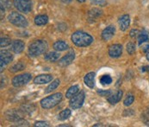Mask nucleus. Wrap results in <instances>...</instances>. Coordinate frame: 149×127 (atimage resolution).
<instances>
[{
	"mask_svg": "<svg viewBox=\"0 0 149 127\" xmlns=\"http://www.w3.org/2000/svg\"><path fill=\"white\" fill-rule=\"evenodd\" d=\"M35 126L48 127L49 126V124H48V122H46V121H37V122H36Z\"/></svg>",
	"mask_w": 149,
	"mask_h": 127,
	"instance_id": "2f4dec72",
	"label": "nucleus"
},
{
	"mask_svg": "<svg viewBox=\"0 0 149 127\" xmlns=\"http://www.w3.org/2000/svg\"><path fill=\"white\" fill-rule=\"evenodd\" d=\"M75 59V53L73 50H70L65 56H63L60 61H59V66L61 67H66L72 63L73 60Z\"/></svg>",
	"mask_w": 149,
	"mask_h": 127,
	"instance_id": "1a4fd4ad",
	"label": "nucleus"
},
{
	"mask_svg": "<svg viewBox=\"0 0 149 127\" xmlns=\"http://www.w3.org/2000/svg\"><path fill=\"white\" fill-rule=\"evenodd\" d=\"M91 1H92V2H95V3H96V2H98V1H100V0H91Z\"/></svg>",
	"mask_w": 149,
	"mask_h": 127,
	"instance_id": "58836bf2",
	"label": "nucleus"
},
{
	"mask_svg": "<svg viewBox=\"0 0 149 127\" xmlns=\"http://www.w3.org/2000/svg\"><path fill=\"white\" fill-rule=\"evenodd\" d=\"M111 82H112V78L109 74H104L100 78V83L104 86L111 84Z\"/></svg>",
	"mask_w": 149,
	"mask_h": 127,
	"instance_id": "a878e982",
	"label": "nucleus"
},
{
	"mask_svg": "<svg viewBox=\"0 0 149 127\" xmlns=\"http://www.w3.org/2000/svg\"><path fill=\"white\" fill-rule=\"evenodd\" d=\"M1 7L4 9H10L11 7V2L10 0H1Z\"/></svg>",
	"mask_w": 149,
	"mask_h": 127,
	"instance_id": "7c9ffc66",
	"label": "nucleus"
},
{
	"mask_svg": "<svg viewBox=\"0 0 149 127\" xmlns=\"http://www.w3.org/2000/svg\"><path fill=\"white\" fill-rule=\"evenodd\" d=\"M8 21L13 25L19 27V28H26L29 25L27 19L20 13L17 11H12L8 16Z\"/></svg>",
	"mask_w": 149,
	"mask_h": 127,
	"instance_id": "20e7f679",
	"label": "nucleus"
},
{
	"mask_svg": "<svg viewBox=\"0 0 149 127\" xmlns=\"http://www.w3.org/2000/svg\"><path fill=\"white\" fill-rule=\"evenodd\" d=\"M31 78L32 76L30 74H22L19 75H17L12 79V85L15 87H21L24 85L28 84L30 81Z\"/></svg>",
	"mask_w": 149,
	"mask_h": 127,
	"instance_id": "0eeeda50",
	"label": "nucleus"
},
{
	"mask_svg": "<svg viewBox=\"0 0 149 127\" xmlns=\"http://www.w3.org/2000/svg\"><path fill=\"white\" fill-rule=\"evenodd\" d=\"M141 48H142V51H143V52L148 53L149 50V44H146V45H144Z\"/></svg>",
	"mask_w": 149,
	"mask_h": 127,
	"instance_id": "f704fd0d",
	"label": "nucleus"
},
{
	"mask_svg": "<svg viewBox=\"0 0 149 127\" xmlns=\"http://www.w3.org/2000/svg\"><path fill=\"white\" fill-rule=\"evenodd\" d=\"M63 3H65V4H68V3H70V2H72V0H61Z\"/></svg>",
	"mask_w": 149,
	"mask_h": 127,
	"instance_id": "c9c22d12",
	"label": "nucleus"
},
{
	"mask_svg": "<svg viewBox=\"0 0 149 127\" xmlns=\"http://www.w3.org/2000/svg\"><path fill=\"white\" fill-rule=\"evenodd\" d=\"M97 93L100 94V96H109L111 95V91L107 90V91H97Z\"/></svg>",
	"mask_w": 149,
	"mask_h": 127,
	"instance_id": "473e14b6",
	"label": "nucleus"
},
{
	"mask_svg": "<svg viewBox=\"0 0 149 127\" xmlns=\"http://www.w3.org/2000/svg\"><path fill=\"white\" fill-rule=\"evenodd\" d=\"M79 86L78 85H74V86H71V87L67 90V92H66V93H65V97H66L67 99H71L72 96H74L75 94H77V93H79Z\"/></svg>",
	"mask_w": 149,
	"mask_h": 127,
	"instance_id": "412c9836",
	"label": "nucleus"
},
{
	"mask_svg": "<svg viewBox=\"0 0 149 127\" xmlns=\"http://www.w3.org/2000/svg\"><path fill=\"white\" fill-rule=\"evenodd\" d=\"M148 116H149V109H148Z\"/></svg>",
	"mask_w": 149,
	"mask_h": 127,
	"instance_id": "a19ab883",
	"label": "nucleus"
},
{
	"mask_svg": "<svg viewBox=\"0 0 149 127\" xmlns=\"http://www.w3.org/2000/svg\"><path fill=\"white\" fill-rule=\"evenodd\" d=\"M48 48V44L47 42L44 40H36L33 42L29 47V54L32 57H36L44 53Z\"/></svg>",
	"mask_w": 149,
	"mask_h": 127,
	"instance_id": "f03ea898",
	"label": "nucleus"
},
{
	"mask_svg": "<svg viewBox=\"0 0 149 127\" xmlns=\"http://www.w3.org/2000/svg\"><path fill=\"white\" fill-rule=\"evenodd\" d=\"M123 91L121 90H118L116 93L112 94V95H109V97L108 98V101L109 103H110L111 105H116L123 98Z\"/></svg>",
	"mask_w": 149,
	"mask_h": 127,
	"instance_id": "f3484780",
	"label": "nucleus"
},
{
	"mask_svg": "<svg viewBox=\"0 0 149 127\" xmlns=\"http://www.w3.org/2000/svg\"><path fill=\"white\" fill-rule=\"evenodd\" d=\"M59 58H60V54L57 52H50L48 54H46L44 56V59L50 62H55L56 61L59 60Z\"/></svg>",
	"mask_w": 149,
	"mask_h": 127,
	"instance_id": "6ab92c4d",
	"label": "nucleus"
},
{
	"mask_svg": "<svg viewBox=\"0 0 149 127\" xmlns=\"http://www.w3.org/2000/svg\"><path fill=\"white\" fill-rule=\"evenodd\" d=\"M118 23L120 29L122 31H125L128 29V28L130 25V17L128 15H123L118 19Z\"/></svg>",
	"mask_w": 149,
	"mask_h": 127,
	"instance_id": "ddd939ff",
	"label": "nucleus"
},
{
	"mask_svg": "<svg viewBox=\"0 0 149 127\" xmlns=\"http://www.w3.org/2000/svg\"><path fill=\"white\" fill-rule=\"evenodd\" d=\"M126 48H127V52L129 55H134L135 52V45L134 42H128L126 46Z\"/></svg>",
	"mask_w": 149,
	"mask_h": 127,
	"instance_id": "c756f323",
	"label": "nucleus"
},
{
	"mask_svg": "<svg viewBox=\"0 0 149 127\" xmlns=\"http://www.w3.org/2000/svg\"><path fill=\"white\" fill-rule=\"evenodd\" d=\"M62 94L61 93H54L50 96H47L41 100V106L43 109H51L56 106L62 100Z\"/></svg>",
	"mask_w": 149,
	"mask_h": 127,
	"instance_id": "7ed1b4c3",
	"label": "nucleus"
},
{
	"mask_svg": "<svg viewBox=\"0 0 149 127\" xmlns=\"http://www.w3.org/2000/svg\"><path fill=\"white\" fill-rule=\"evenodd\" d=\"M102 11L97 8H93L88 12V20L91 22H95L97 20L99 17L102 16Z\"/></svg>",
	"mask_w": 149,
	"mask_h": 127,
	"instance_id": "2eb2a0df",
	"label": "nucleus"
},
{
	"mask_svg": "<svg viewBox=\"0 0 149 127\" xmlns=\"http://www.w3.org/2000/svg\"><path fill=\"white\" fill-rule=\"evenodd\" d=\"M148 33H147L145 31H142V32L139 33V36H138V43H139L140 46H141V44H143L144 42H148Z\"/></svg>",
	"mask_w": 149,
	"mask_h": 127,
	"instance_id": "393cba45",
	"label": "nucleus"
},
{
	"mask_svg": "<svg viewBox=\"0 0 149 127\" xmlns=\"http://www.w3.org/2000/svg\"><path fill=\"white\" fill-rule=\"evenodd\" d=\"M85 92L81 91L79 93H78L77 94H75L74 96H72L69 101V106L72 109L76 110L80 108L83 106L84 102H85Z\"/></svg>",
	"mask_w": 149,
	"mask_h": 127,
	"instance_id": "39448f33",
	"label": "nucleus"
},
{
	"mask_svg": "<svg viewBox=\"0 0 149 127\" xmlns=\"http://www.w3.org/2000/svg\"><path fill=\"white\" fill-rule=\"evenodd\" d=\"M78 1H79V3H84V2H85V0H78Z\"/></svg>",
	"mask_w": 149,
	"mask_h": 127,
	"instance_id": "4c0bfd02",
	"label": "nucleus"
},
{
	"mask_svg": "<svg viewBox=\"0 0 149 127\" xmlns=\"http://www.w3.org/2000/svg\"><path fill=\"white\" fill-rule=\"evenodd\" d=\"M52 80L53 76L51 74H40L34 79V82L36 84H46L52 81Z\"/></svg>",
	"mask_w": 149,
	"mask_h": 127,
	"instance_id": "4468645a",
	"label": "nucleus"
},
{
	"mask_svg": "<svg viewBox=\"0 0 149 127\" xmlns=\"http://www.w3.org/2000/svg\"><path fill=\"white\" fill-rule=\"evenodd\" d=\"M60 82H61V81H60L59 79L54 80L53 82H51L50 84L48 85V86L46 88V90H45V93H51L52 91L55 90V89L59 86Z\"/></svg>",
	"mask_w": 149,
	"mask_h": 127,
	"instance_id": "5701e85b",
	"label": "nucleus"
},
{
	"mask_svg": "<svg viewBox=\"0 0 149 127\" xmlns=\"http://www.w3.org/2000/svg\"><path fill=\"white\" fill-rule=\"evenodd\" d=\"M11 44V40L8 37H2L0 39V46L1 48H5L7 46H10Z\"/></svg>",
	"mask_w": 149,
	"mask_h": 127,
	"instance_id": "cd10ccee",
	"label": "nucleus"
},
{
	"mask_svg": "<svg viewBox=\"0 0 149 127\" xmlns=\"http://www.w3.org/2000/svg\"><path fill=\"white\" fill-rule=\"evenodd\" d=\"M25 47V44L22 41L20 40H16L11 43V50L15 53V54H20L23 51Z\"/></svg>",
	"mask_w": 149,
	"mask_h": 127,
	"instance_id": "dca6fc26",
	"label": "nucleus"
},
{
	"mask_svg": "<svg viewBox=\"0 0 149 127\" xmlns=\"http://www.w3.org/2000/svg\"><path fill=\"white\" fill-rule=\"evenodd\" d=\"M25 67V66L23 65L21 62H18V63L15 64L14 66H12L10 68V71L12 72V73H17V72H19V71H22L23 70Z\"/></svg>",
	"mask_w": 149,
	"mask_h": 127,
	"instance_id": "bb28decb",
	"label": "nucleus"
},
{
	"mask_svg": "<svg viewBox=\"0 0 149 127\" xmlns=\"http://www.w3.org/2000/svg\"><path fill=\"white\" fill-rule=\"evenodd\" d=\"M15 8L22 13H29L32 10V2L30 0H14Z\"/></svg>",
	"mask_w": 149,
	"mask_h": 127,
	"instance_id": "423d86ee",
	"label": "nucleus"
},
{
	"mask_svg": "<svg viewBox=\"0 0 149 127\" xmlns=\"http://www.w3.org/2000/svg\"><path fill=\"white\" fill-rule=\"evenodd\" d=\"M139 34V30L138 29H132L131 31H130V33H129V36L132 37V38H134L135 36H137V35Z\"/></svg>",
	"mask_w": 149,
	"mask_h": 127,
	"instance_id": "72a5a7b5",
	"label": "nucleus"
},
{
	"mask_svg": "<svg viewBox=\"0 0 149 127\" xmlns=\"http://www.w3.org/2000/svg\"><path fill=\"white\" fill-rule=\"evenodd\" d=\"M147 60H148V61L149 62V52H148V53H147Z\"/></svg>",
	"mask_w": 149,
	"mask_h": 127,
	"instance_id": "e433bc0d",
	"label": "nucleus"
},
{
	"mask_svg": "<svg viewBox=\"0 0 149 127\" xmlns=\"http://www.w3.org/2000/svg\"><path fill=\"white\" fill-rule=\"evenodd\" d=\"M69 48L68 44L64 41H57L54 43V48L56 51H64Z\"/></svg>",
	"mask_w": 149,
	"mask_h": 127,
	"instance_id": "aec40b11",
	"label": "nucleus"
},
{
	"mask_svg": "<svg viewBox=\"0 0 149 127\" xmlns=\"http://www.w3.org/2000/svg\"><path fill=\"white\" fill-rule=\"evenodd\" d=\"M147 68H148V71H149V66H148V67H147Z\"/></svg>",
	"mask_w": 149,
	"mask_h": 127,
	"instance_id": "ea45409f",
	"label": "nucleus"
},
{
	"mask_svg": "<svg viewBox=\"0 0 149 127\" xmlns=\"http://www.w3.org/2000/svg\"><path fill=\"white\" fill-rule=\"evenodd\" d=\"M13 60V55L10 52L7 50H2L0 53V64H1V72L3 71V67L9 64Z\"/></svg>",
	"mask_w": 149,
	"mask_h": 127,
	"instance_id": "6e6552de",
	"label": "nucleus"
},
{
	"mask_svg": "<svg viewBox=\"0 0 149 127\" xmlns=\"http://www.w3.org/2000/svg\"><path fill=\"white\" fill-rule=\"evenodd\" d=\"M95 75H96L95 73L91 72V73H88L84 78L85 84L90 88H93L95 86Z\"/></svg>",
	"mask_w": 149,
	"mask_h": 127,
	"instance_id": "a211bd4d",
	"label": "nucleus"
},
{
	"mask_svg": "<svg viewBox=\"0 0 149 127\" xmlns=\"http://www.w3.org/2000/svg\"><path fill=\"white\" fill-rule=\"evenodd\" d=\"M5 117L8 120L12 122H17L18 120L22 119L21 114L18 111L16 110H9L5 112Z\"/></svg>",
	"mask_w": 149,
	"mask_h": 127,
	"instance_id": "f8f14e48",
	"label": "nucleus"
},
{
	"mask_svg": "<svg viewBox=\"0 0 149 127\" xmlns=\"http://www.w3.org/2000/svg\"><path fill=\"white\" fill-rule=\"evenodd\" d=\"M116 33V28L113 25H109L106 27L103 32H102V38L104 41H109L110 40Z\"/></svg>",
	"mask_w": 149,
	"mask_h": 127,
	"instance_id": "9b49d317",
	"label": "nucleus"
},
{
	"mask_svg": "<svg viewBox=\"0 0 149 127\" xmlns=\"http://www.w3.org/2000/svg\"><path fill=\"white\" fill-rule=\"evenodd\" d=\"M123 54V46L120 44L111 45L109 48V55L112 58H118Z\"/></svg>",
	"mask_w": 149,
	"mask_h": 127,
	"instance_id": "9d476101",
	"label": "nucleus"
},
{
	"mask_svg": "<svg viewBox=\"0 0 149 127\" xmlns=\"http://www.w3.org/2000/svg\"><path fill=\"white\" fill-rule=\"evenodd\" d=\"M47 22H48V18L46 15H39V16H36L35 18V23L38 26L45 25L47 23Z\"/></svg>",
	"mask_w": 149,
	"mask_h": 127,
	"instance_id": "4be33fe9",
	"label": "nucleus"
},
{
	"mask_svg": "<svg viewBox=\"0 0 149 127\" xmlns=\"http://www.w3.org/2000/svg\"><path fill=\"white\" fill-rule=\"evenodd\" d=\"M72 114V112L70 109H65L63 111H61L59 115H58V119L61 121H64L65 119H67Z\"/></svg>",
	"mask_w": 149,
	"mask_h": 127,
	"instance_id": "b1692460",
	"label": "nucleus"
},
{
	"mask_svg": "<svg viewBox=\"0 0 149 127\" xmlns=\"http://www.w3.org/2000/svg\"><path fill=\"white\" fill-rule=\"evenodd\" d=\"M134 96L132 95V94H128V96L126 97V99L124 100V102H123V103H124V106H131V105L134 103Z\"/></svg>",
	"mask_w": 149,
	"mask_h": 127,
	"instance_id": "c85d7f7f",
	"label": "nucleus"
},
{
	"mask_svg": "<svg viewBox=\"0 0 149 127\" xmlns=\"http://www.w3.org/2000/svg\"><path fill=\"white\" fill-rule=\"evenodd\" d=\"M71 40L77 47H87L94 41L91 35L83 31L74 32L71 36Z\"/></svg>",
	"mask_w": 149,
	"mask_h": 127,
	"instance_id": "f257e3e1",
	"label": "nucleus"
}]
</instances>
